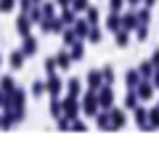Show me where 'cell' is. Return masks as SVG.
<instances>
[{
	"label": "cell",
	"instance_id": "cell-33",
	"mask_svg": "<svg viewBox=\"0 0 159 151\" xmlns=\"http://www.w3.org/2000/svg\"><path fill=\"white\" fill-rule=\"evenodd\" d=\"M64 21L74 24V8H72V11H64Z\"/></svg>",
	"mask_w": 159,
	"mask_h": 151
},
{
	"label": "cell",
	"instance_id": "cell-11",
	"mask_svg": "<svg viewBox=\"0 0 159 151\" xmlns=\"http://www.w3.org/2000/svg\"><path fill=\"white\" fill-rule=\"evenodd\" d=\"M56 61H58V66H61V69H69V64H72V53L61 50V53L56 56Z\"/></svg>",
	"mask_w": 159,
	"mask_h": 151
},
{
	"label": "cell",
	"instance_id": "cell-14",
	"mask_svg": "<svg viewBox=\"0 0 159 151\" xmlns=\"http://www.w3.org/2000/svg\"><path fill=\"white\" fill-rule=\"evenodd\" d=\"M98 127H103V130H109V127H114V125H111V114H109V112H103V114H98Z\"/></svg>",
	"mask_w": 159,
	"mask_h": 151
},
{
	"label": "cell",
	"instance_id": "cell-17",
	"mask_svg": "<svg viewBox=\"0 0 159 151\" xmlns=\"http://www.w3.org/2000/svg\"><path fill=\"white\" fill-rule=\"evenodd\" d=\"M114 40H117V45H119V48H125V45H127V40H130V37H127V29H119V32H114Z\"/></svg>",
	"mask_w": 159,
	"mask_h": 151
},
{
	"label": "cell",
	"instance_id": "cell-4",
	"mask_svg": "<svg viewBox=\"0 0 159 151\" xmlns=\"http://www.w3.org/2000/svg\"><path fill=\"white\" fill-rule=\"evenodd\" d=\"M135 93H138V98H141V101H148V98H151V95H154V88H151V85H148V82H138Z\"/></svg>",
	"mask_w": 159,
	"mask_h": 151
},
{
	"label": "cell",
	"instance_id": "cell-8",
	"mask_svg": "<svg viewBox=\"0 0 159 151\" xmlns=\"http://www.w3.org/2000/svg\"><path fill=\"white\" fill-rule=\"evenodd\" d=\"M109 114H111V125H114V127H122V125L127 122L125 112H119V109H109Z\"/></svg>",
	"mask_w": 159,
	"mask_h": 151
},
{
	"label": "cell",
	"instance_id": "cell-28",
	"mask_svg": "<svg viewBox=\"0 0 159 151\" xmlns=\"http://www.w3.org/2000/svg\"><path fill=\"white\" fill-rule=\"evenodd\" d=\"M138 24H148V8H141L138 11Z\"/></svg>",
	"mask_w": 159,
	"mask_h": 151
},
{
	"label": "cell",
	"instance_id": "cell-26",
	"mask_svg": "<svg viewBox=\"0 0 159 151\" xmlns=\"http://www.w3.org/2000/svg\"><path fill=\"white\" fill-rule=\"evenodd\" d=\"M56 66H58L56 58H45V69H48V74H56Z\"/></svg>",
	"mask_w": 159,
	"mask_h": 151
},
{
	"label": "cell",
	"instance_id": "cell-7",
	"mask_svg": "<svg viewBox=\"0 0 159 151\" xmlns=\"http://www.w3.org/2000/svg\"><path fill=\"white\" fill-rule=\"evenodd\" d=\"M88 85H90V90H98L103 85V74L101 72H88Z\"/></svg>",
	"mask_w": 159,
	"mask_h": 151
},
{
	"label": "cell",
	"instance_id": "cell-31",
	"mask_svg": "<svg viewBox=\"0 0 159 151\" xmlns=\"http://www.w3.org/2000/svg\"><path fill=\"white\" fill-rule=\"evenodd\" d=\"M72 8L74 11H82V8H88V0H72Z\"/></svg>",
	"mask_w": 159,
	"mask_h": 151
},
{
	"label": "cell",
	"instance_id": "cell-9",
	"mask_svg": "<svg viewBox=\"0 0 159 151\" xmlns=\"http://www.w3.org/2000/svg\"><path fill=\"white\" fill-rule=\"evenodd\" d=\"M34 50H37V40L27 34V37H24V48H21V53H24V56H32Z\"/></svg>",
	"mask_w": 159,
	"mask_h": 151
},
{
	"label": "cell",
	"instance_id": "cell-29",
	"mask_svg": "<svg viewBox=\"0 0 159 151\" xmlns=\"http://www.w3.org/2000/svg\"><path fill=\"white\" fill-rule=\"evenodd\" d=\"M148 114H151V127H159V106H157V109H151Z\"/></svg>",
	"mask_w": 159,
	"mask_h": 151
},
{
	"label": "cell",
	"instance_id": "cell-32",
	"mask_svg": "<svg viewBox=\"0 0 159 151\" xmlns=\"http://www.w3.org/2000/svg\"><path fill=\"white\" fill-rule=\"evenodd\" d=\"M88 21H90V24L98 21V11H96V8H88Z\"/></svg>",
	"mask_w": 159,
	"mask_h": 151
},
{
	"label": "cell",
	"instance_id": "cell-18",
	"mask_svg": "<svg viewBox=\"0 0 159 151\" xmlns=\"http://www.w3.org/2000/svg\"><path fill=\"white\" fill-rule=\"evenodd\" d=\"M135 21H138V16H135V13H127V16L122 19V29H127V32H130V29L135 27Z\"/></svg>",
	"mask_w": 159,
	"mask_h": 151
},
{
	"label": "cell",
	"instance_id": "cell-36",
	"mask_svg": "<svg viewBox=\"0 0 159 151\" xmlns=\"http://www.w3.org/2000/svg\"><path fill=\"white\" fill-rule=\"evenodd\" d=\"M151 61H154V66H159V50H154V56H151Z\"/></svg>",
	"mask_w": 159,
	"mask_h": 151
},
{
	"label": "cell",
	"instance_id": "cell-12",
	"mask_svg": "<svg viewBox=\"0 0 159 151\" xmlns=\"http://www.w3.org/2000/svg\"><path fill=\"white\" fill-rule=\"evenodd\" d=\"M138 82H141V72H135V69H133V72H127V88L135 90Z\"/></svg>",
	"mask_w": 159,
	"mask_h": 151
},
{
	"label": "cell",
	"instance_id": "cell-27",
	"mask_svg": "<svg viewBox=\"0 0 159 151\" xmlns=\"http://www.w3.org/2000/svg\"><path fill=\"white\" fill-rule=\"evenodd\" d=\"M32 93H34V95H43V93H48V90H45V82H34V85H32Z\"/></svg>",
	"mask_w": 159,
	"mask_h": 151
},
{
	"label": "cell",
	"instance_id": "cell-22",
	"mask_svg": "<svg viewBox=\"0 0 159 151\" xmlns=\"http://www.w3.org/2000/svg\"><path fill=\"white\" fill-rule=\"evenodd\" d=\"M51 114H53V117H64V103L53 101V103H51Z\"/></svg>",
	"mask_w": 159,
	"mask_h": 151
},
{
	"label": "cell",
	"instance_id": "cell-30",
	"mask_svg": "<svg viewBox=\"0 0 159 151\" xmlns=\"http://www.w3.org/2000/svg\"><path fill=\"white\" fill-rule=\"evenodd\" d=\"M16 6V0H0V11H11Z\"/></svg>",
	"mask_w": 159,
	"mask_h": 151
},
{
	"label": "cell",
	"instance_id": "cell-15",
	"mask_svg": "<svg viewBox=\"0 0 159 151\" xmlns=\"http://www.w3.org/2000/svg\"><path fill=\"white\" fill-rule=\"evenodd\" d=\"M66 88H69V95H74V98H77V95H80V90H82V82H80V80H69V82H66Z\"/></svg>",
	"mask_w": 159,
	"mask_h": 151
},
{
	"label": "cell",
	"instance_id": "cell-21",
	"mask_svg": "<svg viewBox=\"0 0 159 151\" xmlns=\"http://www.w3.org/2000/svg\"><path fill=\"white\" fill-rule=\"evenodd\" d=\"M88 40H93V43H98V40H101V29H98L96 24H90V29H88Z\"/></svg>",
	"mask_w": 159,
	"mask_h": 151
},
{
	"label": "cell",
	"instance_id": "cell-35",
	"mask_svg": "<svg viewBox=\"0 0 159 151\" xmlns=\"http://www.w3.org/2000/svg\"><path fill=\"white\" fill-rule=\"evenodd\" d=\"M151 82H154V85H157V88H159V66H157V72L151 74Z\"/></svg>",
	"mask_w": 159,
	"mask_h": 151
},
{
	"label": "cell",
	"instance_id": "cell-13",
	"mask_svg": "<svg viewBox=\"0 0 159 151\" xmlns=\"http://www.w3.org/2000/svg\"><path fill=\"white\" fill-rule=\"evenodd\" d=\"M0 90H3V93H13V90H16V85H13V80L11 77H3V80H0Z\"/></svg>",
	"mask_w": 159,
	"mask_h": 151
},
{
	"label": "cell",
	"instance_id": "cell-24",
	"mask_svg": "<svg viewBox=\"0 0 159 151\" xmlns=\"http://www.w3.org/2000/svg\"><path fill=\"white\" fill-rule=\"evenodd\" d=\"M101 74H103V82H106V85H111V80H114L111 66H103V69H101Z\"/></svg>",
	"mask_w": 159,
	"mask_h": 151
},
{
	"label": "cell",
	"instance_id": "cell-3",
	"mask_svg": "<svg viewBox=\"0 0 159 151\" xmlns=\"http://www.w3.org/2000/svg\"><path fill=\"white\" fill-rule=\"evenodd\" d=\"M45 90H48V93H51V95H58V93H61V80H58L56 74H48Z\"/></svg>",
	"mask_w": 159,
	"mask_h": 151
},
{
	"label": "cell",
	"instance_id": "cell-34",
	"mask_svg": "<svg viewBox=\"0 0 159 151\" xmlns=\"http://www.w3.org/2000/svg\"><path fill=\"white\" fill-rule=\"evenodd\" d=\"M122 3H125V0H111V11H114V13H119V8H122Z\"/></svg>",
	"mask_w": 159,
	"mask_h": 151
},
{
	"label": "cell",
	"instance_id": "cell-23",
	"mask_svg": "<svg viewBox=\"0 0 159 151\" xmlns=\"http://www.w3.org/2000/svg\"><path fill=\"white\" fill-rule=\"evenodd\" d=\"M21 64H24V53H11V66L19 69Z\"/></svg>",
	"mask_w": 159,
	"mask_h": 151
},
{
	"label": "cell",
	"instance_id": "cell-39",
	"mask_svg": "<svg viewBox=\"0 0 159 151\" xmlns=\"http://www.w3.org/2000/svg\"><path fill=\"white\" fill-rule=\"evenodd\" d=\"M32 3H34V6H40V3H43V0H32Z\"/></svg>",
	"mask_w": 159,
	"mask_h": 151
},
{
	"label": "cell",
	"instance_id": "cell-25",
	"mask_svg": "<svg viewBox=\"0 0 159 151\" xmlns=\"http://www.w3.org/2000/svg\"><path fill=\"white\" fill-rule=\"evenodd\" d=\"M82 53H85V50H82V43H74V48H72V58L77 61V58H82Z\"/></svg>",
	"mask_w": 159,
	"mask_h": 151
},
{
	"label": "cell",
	"instance_id": "cell-40",
	"mask_svg": "<svg viewBox=\"0 0 159 151\" xmlns=\"http://www.w3.org/2000/svg\"><path fill=\"white\" fill-rule=\"evenodd\" d=\"M127 3H141V0H127Z\"/></svg>",
	"mask_w": 159,
	"mask_h": 151
},
{
	"label": "cell",
	"instance_id": "cell-19",
	"mask_svg": "<svg viewBox=\"0 0 159 151\" xmlns=\"http://www.w3.org/2000/svg\"><path fill=\"white\" fill-rule=\"evenodd\" d=\"M138 101H141V98H138V93H135V90H130V93H127V98H125V106H127V109H135Z\"/></svg>",
	"mask_w": 159,
	"mask_h": 151
},
{
	"label": "cell",
	"instance_id": "cell-37",
	"mask_svg": "<svg viewBox=\"0 0 159 151\" xmlns=\"http://www.w3.org/2000/svg\"><path fill=\"white\" fill-rule=\"evenodd\" d=\"M58 3H61V6H66V3H72V0H58Z\"/></svg>",
	"mask_w": 159,
	"mask_h": 151
},
{
	"label": "cell",
	"instance_id": "cell-2",
	"mask_svg": "<svg viewBox=\"0 0 159 151\" xmlns=\"http://www.w3.org/2000/svg\"><path fill=\"white\" fill-rule=\"evenodd\" d=\"M77 114H80V106H77V101H74V95H69L66 101H64V117L66 119H77Z\"/></svg>",
	"mask_w": 159,
	"mask_h": 151
},
{
	"label": "cell",
	"instance_id": "cell-20",
	"mask_svg": "<svg viewBox=\"0 0 159 151\" xmlns=\"http://www.w3.org/2000/svg\"><path fill=\"white\" fill-rule=\"evenodd\" d=\"M88 29H90V21H77V24H74V32H77V37L88 34Z\"/></svg>",
	"mask_w": 159,
	"mask_h": 151
},
{
	"label": "cell",
	"instance_id": "cell-16",
	"mask_svg": "<svg viewBox=\"0 0 159 151\" xmlns=\"http://www.w3.org/2000/svg\"><path fill=\"white\" fill-rule=\"evenodd\" d=\"M138 72H141V77H151L154 74V61H143L141 66H138Z\"/></svg>",
	"mask_w": 159,
	"mask_h": 151
},
{
	"label": "cell",
	"instance_id": "cell-6",
	"mask_svg": "<svg viewBox=\"0 0 159 151\" xmlns=\"http://www.w3.org/2000/svg\"><path fill=\"white\" fill-rule=\"evenodd\" d=\"M29 24H32V19H29V13H21V16H19V21H16V29H19V32L24 34V37L29 34Z\"/></svg>",
	"mask_w": 159,
	"mask_h": 151
},
{
	"label": "cell",
	"instance_id": "cell-5",
	"mask_svg": "<svg viewBox=\"0 0 159 151\" xmlns=\"http://www.w3.org/2000/svg\"><path fill=\"white\" fill-rule=\"evenodd\" d=\"M98 103H101L103 109H111V90H109V85L101 88V93H98Z\"/></svg>",
	"mask_w": 159,
	"mask_h": 151
},
{
	"label": "cell",
	"instance_id": "cell-38",
	"mask_svg": "<svg viewBox=\"0 0 159 151\" xmlns=\"http://www.w3.org/2000/svg\"><path fill=\"white\" fill-rule=\"evenodd\" d=\"M154 3H157V0H146V6H154Z\"/></svg>",
	"mask_w": 159,
	"mask_h": 151
},
{
	"label": "cell",
	"instance_id": "cell-1",
	"mask_svg": "<svg viewBox=\"0 0 159 151\" xmlns=\"http://www.w3.org/2000/svg\"><path fill=\"white\" fill-rule=\"evenodd\" d=\"M82 109H85L88 117H96V114H98V90H90V93L85 95V101H82Z\"/></svg>",
	"mask_w": 159,
	"mask_h": 151
},
{
	"label": "cell",
	"instance_id": "cell-10",
	"mask_svg": "<svg viewBox=\"0 0 159 151\" xmlns=\"http://www.w3.org/2000/svg\"><path fill=\"white\" fill-rule=\"evenodd\" d=\"M106 27L111 29V32H119V29H122V19H119L117 13L111 11V16H109V21H106Z\"/></svg>",
	"mask_w": 159,
	"mask_h": 151
}]
</instances>
